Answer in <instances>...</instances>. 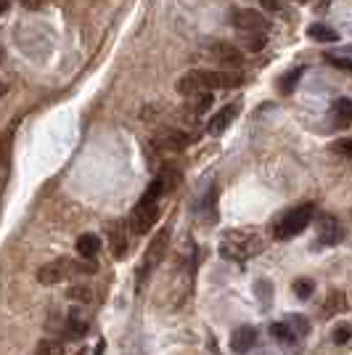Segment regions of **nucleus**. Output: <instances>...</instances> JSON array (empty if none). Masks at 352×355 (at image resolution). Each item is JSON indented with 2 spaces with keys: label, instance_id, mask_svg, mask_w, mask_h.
<instances>
[{
  "label": "nucleus",
  "instance_id": "25",
  "mask_svg": "<svg viewBox=\"0 0 352 355\" xmlns=\"http://www.w3.org/2000/svg\"><path fill=\"white\" fill-rule=\"evenodd\" d=\"M326 61H331L334 67H339V69H350V56H334V53H326Z\"/></svg>",
  "mask_w": 352,
  "mask_h": 355
},
{
  "label": "nucleus",
  "instance_id": "8",
  "mask_svg": "<svg viewBox=\"0 0 352 355\" xmlns=\"http://www.w3.org/2000/svg\"><path fill=\"white\" fill-rule=\"evenodd\" d=\"M254 345H257V329L254 326H238L234 337H231V350L238 355L249 353Z\"/></svg>",
  "mask_w": 352,
  "mask_h": 355
},
{
  "label": "nucleus",
  "instance_id": "5",
  "mask_svg": "<svg viewBox=\"0 0 352 355\" xmlns=\"http://www.w3.org/2000/svg\"><path fill=\"white\" fill-rule=\"evenodd\" d=\"M74 270V266L69 260H53V263H45L37 268V282L43 286H53V284L69 279V273Z\"/></svg>",
  "mask_w": 352,
  "mask_h": 355
},
{
  "label": "nucleus",
  "instance_id": "2",
  "mask_svg": "<svg viewBox=\"0 0 352 355\" xmlns=\"http://www.w3.org/2000/svg\"><path fill=\"white\" fill-rule=\"evenodd\" d=\"M310 220H313V207H310V205L286 212V215L279 220V225H276V239L286 241V239L299 236V234L310 225Z\"/></svg>",
  "mask_w": 352,
  "mask_h": 355
},
{
  "label": "nucleus",
  "instance_id": "16",
  "mask_svg": "<svg viewBox=\"0 0 352 355\" xmlns=\"http://www.w3.org/2000/svg\"><path fill=\"white\" fill-rule=\"evenodd\" d=\"M11 144H14V128H8L0 135V162H3V167L11 164Z\"/></svg>",
  "mask_w": 352,
  "mask_h": 355
},
{
  "label": "nucleus",
  "instance_id": "23",
  "mask_svg": "<svg viewBox=\"0 0 352 355\" xmlns=\"http://www.w3.org/2000/svg\"><path fill=\"white\" fill-rule=\"evenodd\" d=\"M313 289H315V286H313L310 279H297V282H294V292H297V297H302V300H308V297L313 295Z\"/></svg>",
  "mask_w": 352,
  "mask_h": 355
},
{
  "label": "nucleus",
  "instance_id": "22",
  "mask_svg": "<svg viewBox=\"0 0 352 355\" xmlns=\"http://www.w3.org/2000/svg\"><path fill=\"white\" fill-rule=\"evenodd\" d=\"M161 180L159 178H154V180H151V183H148V189H146V193H143V199H146V202H159V196H161Z\"/></svg>",
  "mask_w": 352,
  "mask_h": 355
},
{
  "label": "nucleus",
  "instance_id": "12",
  "mask_svg": "<svg viewBox=\"0 0 352 355\" xmlns=\"http://www.w3.org/2000/svg\"><path fill=\"white\" fill-rule=\"evenodd\" d=\"M159 180H161V191L173 193V191H175V186H177V180H180V170L170 164V167H164V170H161Z\"/></svg>",
  "mask_w": 352,
  "mask_h": 355
},
{
  "label": "nucleus",
  "instance_id": "26",
  "mask_svg": "<svg viewBox=\"0 0 352 355\" xmlns=\"http://www.w3.org/2000/svg\"><path fill=\"white\" fill-rule=\"evenodd\" d=\"M209 106H212V93H206L204 90V93L199 96V101H196V114H204Z\"/></svg>",
  "mask_w": 352,
  "mask_h": 355
},
{
  "label": "nucleus",
  "instance_id": "24",
  "mask_svg": "<svg viewBox=\"0 0 352 355\" xmlns=\"http://www.w3.org/2000/svg\"><path fill=\"white\" fill-rule=\"evenodd\" d=\"M302 72H305V69H297L294 74H286V77H283V83H281V90H283V93H289V90L294 88V83L302 77Z\"/></svg>",
  "mask_w": 352,
  "mask_h": 355
},
{
  "label": "nucleus",
  "instance_id": "31",
  "mask_svg": "<svg viewBox=\"0 0 352 355\" xmlns=\"http://www.w3.org/2000/svg\"><path fill=\"white\" fill-rule=\"evenodd\" d=\"M3 93H6V85H3V83H0V96H3Z\"/></svg>",
  "mask_w": 352,
  "mask_h": 355
},
{
  "label": "nucleus",
  "instance_id": "13",
  "mask_svg": "<svg viewBox=\"0 0 352 355\" xmlns=\"http://www.w3.org/2000/svg\"><path fill=\"white\" fill-rule=\"evenodd\" d=\"M67 297H69L72 302L88 305V302H93V289H90V286H85V284H74V286H69Z\"/></svg>",
  "mask_w": 352,
  "mask_h": 355
},
{
  "label": "nucleus",
  "instance_id": "4",
  "mask_svg": "<svg viewBox=\"0 0 352 355\" xmlns=\"http://www.w3.org/2000/svg\"><path fill=\"white\" fill-rule=\"evenodd\" d=\"M231 21L236 30L241 32H265L267 30V19L254 8H234L231 11Z\"/></svg>",
  "mask_w": 352,
  "mask_h": 355
},
{
  "label": "nucleus",
  "instance_id": "6",
  "mask_svg": "<svg viewBox=\"0 0 352 355\" xmlns=\"http://www.w3.org/2000/svg\"><path fill=\"white\" fill-rule=\"evenodd\" d=\"M212 56H215L218 64H222V67L231 69V72H236V69L244 67V53L231 43H215L212 45Z\"/></svg>",
  "mask_w": 352,
  "mask_h": 355
},
{
  "label": "nucleus",
  "instance_id": "20",
  "mask_svg": "<svg viewBox=\"0 0 352 355\" xmlns=\"http://www.w3.org/2000/svg\"><path fill=\"white\" fill-rule=\"evenodd\" d=\"M67 331H69V337H82V334L88 331V321L77 318V313H72V315L67 318Z\"/></svg>",
  "mask_w": 352,
  "mask_h": 355
},
{
  "label": "nucleus",
  "instance_id": "28",
  "mask_svg": "<svg viewBox=\"0 0 352 355\" xmlns=\"http://www.w3.org/2000/svg\"><path fill=\"white\" fill-rule=\"evenodd\" d=\"M334 151H339V154H350L352 151V141L350 138H342V141H334Z\"/></svg>",
  "mask_w": 352,
  "mask_h": 355
},
{
  "label": "nucleus",
  "instance_id": "10",
  "mask_svg": "<svg viewBox=\"0 0 352 355\" xmlns=\"http://www.w3.org/2000/svg\"><path fill=\"white\" fill-rule=\"evenodd\" d=\"M98 250H101V239L96 236V234H82V236L77 239V254H80V260H96Z\"/></svg>",
  "mask_w": 352,
  "mask_h": 355
},
{
  "label": "nucleus",
  "instance_id": "14",
  "mask_svg": "<svg viewBox=\"0 0 352 355\" xmlns=\"http://www.w3.org/2000/svg\"><path fill=\"white\" fill-rule=\"evenodd\" d=\"M109 239H112V254H114L117 260L127 257V239H125V234H122V231H117V228H112Z\"/></svg>",
  "mask_w": 352,
  "mask_h": 355
},
{
  "label": "nucleus",
  "instance_id": "3",
  "mask_svg": "<svg viewBox=\"0 0 352 355\" xmlns=\"http://www.w3.org/2000/svg\"><path fill=\"white\" fill-rule=\"evenodd\" d=\"M157 220H159V205H157V202L141 199L130 215V231L132 234H138V236H143V234H148V231L154 228V223Z\"/></svg>",
  "mask_w": 352,
  "mask_h": 355
},
{
  "label": "nucleus",
  "instance_id": "1",
  "mask_svg": "<svg viewBox=\"0 0 352 355\" xmlns=\"http://www.w3.org/2000/svg\"><path fill=\"white\" fill-rule=\"evenodd\" d=\"M238 85H244V74L231 72V69H220V72H215V69H193V72L183 74L177 80V93L191 96V93H199V90L212 93V90H234Z\"/></svg>",
  "mask_w": 352,
  "mask_h": 355
},
{
  "label": "nucleus",
  "instance_id": "33",
  "mask_svg": "<svg viewBox=\"0 0 352 355\" xmlns=\"http://www.w3.org/2000/svg\"><path fill=\"white\" fill-rule=\"evenodd\" d=\"M0 56H3V53H0Z\"/></svg>",
  "mask_w": 352,
  "mask_h": 355
},
{
  "label": "nucleus",
  "instance_id": "32",
  "mask_svg": "<svg viewBox=\"0 0 352 355\" xmlns=\"http://www.w3.org/2000/svg\"><path fill=\"white\" fill-rule=\"evenodd\" d=\"M299 3H305V0H299Z\"/></svg>",
  "mask_w": 352,
  "mask_h": 355
},
{
  "label": "nucleus",
  "instance_id": "29",
  "mask_svg": "<svg viewBox=\"0 0 352 355\" xmlns=\"http://www.w3.org/2000/svg\"><path fill=\"white\" fill-rule=\"evenodd\" d=\"M263 6H265V8H273V11L279 8V3H276V0H263Z\"/></svg>",
  "mask_w": 352,
  "mask_h": 355
},
{
  "label": "nucleus",
  "instance_id": "15",
  "mask_svg": "<svg viewBox=\"0 0 352 355\" xmlns=\"http://www.w3.org/2000/svg\"><path fill=\"white\" fill-rule=\"evenodd\" d=\"M188 135L186 133H177V130H173V133H167V135H161L157 144H161V146H167V148H186L188 146Z\"/></svg>",
  "mask_w": 352,
  "mask_h": 355
},
{
  "label": "nucleus",
  "instance_id": "19",
  "mask_svg": "<svg viewBox=\"0 0 352 355\" xmlns=\"http://www.w3.org/2000/svg\"><path fill=\"white\" fill-rule=\"evenodd\" d=\"M334 114L342 119V125H350L352 122V101L350 98H337V101H334Z\"/></svg>",
  "mask_w": 352,
  "mask_h": 355
},
{
  "label": "nucleus",
  "instance_id": "18",
  "mask_svg": "<svg viewBox=\"0 0 352 355\" xmlns=\"http://www.w3.org/2000/svg\"><path fill=\"white\" fill-rule=\"evenodd\" d=\"M270 334H273L279 342H283V345H292V342L297 340V334L292 331V326L289 324H273L270 326Z\"/></svg>",
  "mask_w": 352,
  "mask_h": 355
},
{
  "label": "nucleus",
  "instance_id": "27",
  "mask_svg": "<svg viewBox=\"0 0 352 355\" xmlns=\"http://www.w3.org/2000/svg\"><path fill=\"white\" fill-rule=\"evenodd\" d=\"M334 342H337V345H347V342H350V329H347V326H337V329H334Z\"/></svg>",
  "mask_w": 352,
  "mask_h": 355
},
{
  "label": "nucleus",
  "instance_id": "21",
  "mask_svg": "<svg viewBox=\"0 0 352 355\" xmlns=\"http://www.w3.org/2000/svg\"><path fill=\"white\" fill-rule=\"evenodd\" d=\"M37 355H67V353H64L61 342H56V340H43V342H37Z\"/></svg>",
  "mask_w": 352,
  "mask_h": 355
},
{
  "label": "nucleus",
  "instance_id": "11",
  "mask_svg": "<svg viewBox=\"0 0 352 355\" xmlns=\"http://www.w3.org/2000/svg\"><path fill=\"white\" fill-rule=\"evenodd\" d=\"M308 37H313V40H318V43H337L339 35L331 27H326V24H313V27H308Z\"/></svg>",
  "mask_w": 352,
  "mask_h": 355
},
{
  "label": "nucleus",
  "instance_id": "9",
  "mask_svg": "<svg viewBox=\"0 0 352 355\" xmlns=\"http://www.w3.org/2000/svg\"><path fill=\"white\" fill-rule=\"evenodd\" d=\"M236 114H238V104H231V106H225V109H220L215 117L209 119V133H212V135L225 133V128L234 122Z\"/></svg>",
  "mask_w": 352,
  "mask_h": 355
},
{
  "label": "nucleus",
  "instance_id": "30",
  "mask_svg": "<svg viewBox=\"0 0 352 355\" xmlns=\"http://www.w3.org/2000/svg\"><path fill=\"white\" fill-rule=\"evenodd\" d=\"M6 8H8V0H0V14H6Z\"/></svg>",
  "mask_w": 352,
  "mask_h": 355
},
{
  "label": "nucleus",
  "instance_id": "7",
  "mask_svg": "<svg viewBox=\"0 0 352 355\" xmlns=\"http://www.w3.org/2000/svg\"><path fill=\"white\" fill-rule=\"evenodd\" d=\"M167 231H159L157 236H154V241L148 244V252H146V266L138 268V276H141V282L146 279V273L151 270V268H157L161 263V254H164V247H167Z\"/></svg>",
  "mask_w": 352,
  "mask_h": 355
},
{
  "label": "nucleus",
  "instance_id": "17",
  "mask_svg": "<svg viewBox=\"0 0 352 355\" xmlns=\"http://www.w3.org/2000/svg\"><path fill=\"white\" fill-rule=\"evenodd\" d=\"M244 48L249 51V53H260L265 48V35L263 32H244Z\"/></svg>",
  "mask_w": 352,
  "mask_h": 355
}]
</instances>
